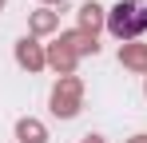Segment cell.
<instances>
[{"label":"cell","mask_w":147,"mask_h":143,"mask_svg":"<svg viewBox=\"0 0 147 143\" xmlns=\"http://www.w3.org/2000/svg\"><path fill=\"white\" fill-rule=\"evenodd\" d=\"M107 32L119 36V40L143 36V32H147V4H139V0H123V4H115V8L107 12Z\"/></svg>","instance_id":"6da1fadb"}]
</instances>
